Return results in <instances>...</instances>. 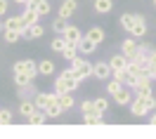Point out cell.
<instances>
[{
    "label": "cell",
    "instance_id": "cell-1",
    "mask_svg": "<svg viewBox=\"0 0 156 139\" xmlns=\"http://www.w3.org/2000/svg\"><path fill=\"white\" fill-rule=\"evenodd\" d=\"M78 87H80V80L76 78V73L71 69L59 71V76L55 78V85H52V90H55L57 94H62V92H76Z\"/></svg>",
    "mask_w": 156,
    "mask_h": 139
},
{
    "label": "cell",
    "instance_id": "cell-2",
    "mask_svg": "<svg viewBox=\"0 0 156 139\" xmlns=\"http://www.w3.org/2000/svg\"><path fill=\"white\" fill-rule=\"evenodd\" d=\"M69 69L76 73V78L83 83L85 78H92V61H88L83 54H78L76 59H71L69 61Z\"/></svg>",
    "mask_w": 156,
    "mask_h": 139
},
{
    "label": "cell",
    "instance_id": "cell-3",
    "mask_svg": "<svg viewBox=\"0 0 156 139\" xmlns=\"http://www.w3.org/2000/svg\"><path fill=\"white\" fill-rule=\"evenodd\" d=\"M12 71H14V73H26V76H31V78L36 80V76H38V64L33 59H19V61H14Z\"/></svg>",
    "mask_w": 156,
    "mask_h": 139
},
{
    "label": "cell",
    "instance_id": "cell-4",
    "mask_svg": "<svg viewBox=\"0 0 156 139\" xmlns=\"http://www.w3.org/2000/svg\"><path fill=\"white\" fill-rule=\"evenodd\" d=\"M128 106H130V116H133V118H144V116L151 113L149 106H147V99H144V97H133V101H130Z\"/></svg>",
    "mask_w": 156,
    "mask_h": 139
},
{
    "label": "cell",
    "instance_id": "cell-5",
    "mask_svg": "<svg viewBox=\"0 0 156 139\" xmlns=\"http://www.w3.org/2000/svg\"><path fill=\"white\" fill-rule=\"evenodd\" d=\"M19 17H21V33H24V31L29 29L31 24L40 21V14H38V10H36V7H29V5L24 7V12H21Z\"/></svg>",
    "mask_w": 156,
    "mask_h": 139
},
{
    "label": "cell",
    "instance_id": "cell-6",
    "mask_svg": "<svg viewBox=\"0 0 156 139\" xmlns=\"http://www.w3.org/2000/svg\"><path fill=\"white\" fill-rule=\"evenodd\" d=\"M33 101H36V109H48L50 104H55L57 101V92L52 90V92H36V97H33Z\"/></svg>",
    "mask_w": 156,
    "mask_h": 139
},
{
    "label": "cell",
    "instance_id": "cell-7",
    "mask_svg": "<svg viewBox=\"0 0 156 139\" xmlns=\"http://www.w3.org/2000/svg\"><path fill=\"white\" fill-rule=\"evenodd\" d=\"M147 31H149L147 19L142 17V14H135V24H133V29H130V36H133L135 40H142L147 36Z\"/></svg>",
    "mask_w": 156,
    "mask_h": 139
},
{
    "label": "cell",
    "instance_id": "cell-8",
    "mask_svg": "<svg viewBox=\"0 0 156 139\" xmlns=\"http://www.w3.org/2000/svg\"><path fill=\"white\" fill-rule=\"evenodd\" d=\"M111 66H109V61H95L92 64V78H97V80H109L111 78Z\"/></svg>",
    "mask_w": 156,
    "mask_h": 139
},
{
    "label": "cell",
    "instance_id": "cell-9",
    "mask_svg": "<svg viewBox=\"0 0 156 139\" xmlns=\"http://www.w3.org/2000/svg\"><path fill=\"white\" fill-rule=\"evenodd\" d=\"M99 45L95 42V40H90L85 33H83V38L78 40V54H83V57H90V54H95V50H97Z\"/></svg>",
    "mask_w": 156,
    "mask_h": 139
},
{
    "label": "cell",
    "instance_id": "cell-10",
    "mask_svg": "<svg viewBox=\"0 0 156 139\" xmlns=\"http://www.w3.org/2000/svg\"><path fill=\"white\" fill-rule=\"evenodd\" d=\"M76 10H78V0H64V2L59 5V10H57V17L71 19V17L76 14Z\"/></svg>",
    "mask_w": 156,
    "mask_h": 139
},
{
    "label": "cell",
    "instance_id": "cell-11",
    "mask_svg": "<svg viewBox=\"0 0 156 139\" xmlns=\"http://www.w3.org/2000/svg\"><path fill=\"white\" fill-rule=\"evenodd\" d=\"M111 97H114V104H116V106H128V104L133 101V97H135V94H133V90H130V87H126V85H123V87L118 90L116 94H111Z\"/></svg>",
    "mask_w": 156,
    "mask_h": 139
},
{
    "label": "cell",
    "instance_id": "cell-12",
    "mask_svg": "<svg viewBox=\"0 0 156 139\" xmlns=\"http://www.w3.org/2000/svg\"><path fill=\"white\" fill-rule=\"evenodd\" d=\"M43 36H45V29L40 26V21H36V24H31L29 29H26L24 33H21V38H29V40H40Z\"/></svg>",
    "mask_w": 156,
    "mask_h": 139
},
{
    "label": "cell",
    "instance_id": "cell-13",
    "mask_svg": "<svg viewBox=\"0 0 156 139\" xmlns=\"http://www.w3.org/2000/svg\"><path fill=\"white\" fill-rule=\"evenodd\" d=\"M137 42H140V40H135L133 36H130V38H123V42H121V54H126L128 59H133V54L137 52Z\"/></svg>",
    "mask_w": 156,
    "mask_h": 139
},
{
    "label": "cell",
    "instance_id": "cell-14",
    "mask_svg": "<svg viewBox=\"0 0 156 139\" xmlns=\"http://www.w3.org/2000/svg\"><path fill=\"white\" fill-rule=\"evenodd\" d=\"M64 38H66V42H71V45H78V40L83 38V31L78 29V26H71L69 24L66 29H64V33H62Z\"/></svg>",
    "mask_w": 156,
    "mask_h": 139
},
{
    "label": "cell",
    "instance_id": "cell-15",
    "mask_svg": "<svg viewBox=\"0 0 156 139\" xmlns=\"http://www.w3.org/2000/svg\"><path fill=\"white\" fill-rule=\"evenodd\" d=\"M109 61V66H111V71H121V69H128V57L126 54H121V52H118V54H114V57H111V59H107Z\"/></svg>",
    "mask_w": 156,
    "mask_h": 139
},
{
    "label": "cell",
    "instance_id": "cell-16",
    "mask_svg": "<svg viewBox=\"0 0 156 139\" xmlns=\"http://www.w3.org/2000/svg\"><path fill=\"white\" fill-rule=\"evenodd\" d=\"M57 104L64 111H71L73 106H76V99H73V94H71V92H62V94H57Z\"/></svg>",
    "mask_w": 156,
    "mask_h": 139
},
{
    "label": "cell",
    "instance_id": "cell-17",
    "mask_svg": "<svg viewBox=\"0 0 156 139\" xmlns=\"http://www.w3.org/2000/svg\"><path fill=\"white\" fill-rule=\"evenodd\" d=\"M92 10L97 14H109L114 10V0H92Z\"/></svg>",
    "mask_w": 156,
    "mask_h": 139
},
{
    "label": "cell",
    "instance_id": "cell-18",
    "mask_svg": "<svg viewBox=\"0 0 156 139\" xmlns=\"http://www.w3.org/2000/svg\"><path fill=\"white\" fill-rule=\"evenodd\" d=\"M85 36H88L90 40H95L97 45H102V42H104V38H107V33H104V29H102V26H90Z\"/></svg>",
    "mask_w": 156,
    "mask_h": 139
},
{
    "label": "cell",
    "instance_id": "cell-19",
    "mask_svg": "<svg viewBox=\"0 0 156 139\" xmlns=\"http://www.w3.org/2000/svg\"><path fill=\"white\" fill-rule=\"evenodd\" d=\"M55 61L52 59H43V61H38V76H45V78H48V76H55Z\"/></svg>",
    "mask_w": 156,
    "mask_h": 139
},
{
    "label": "cell",
    "instance_id": "cell-20",
    "mask_svg": "<svg viewBox=\"0 0 156 139\" xmlns=\"http://www.w3.org/2000/svg\"><path fill=\"white\" fill-rule=\"evenodd\" d=\"M33 111H36V101H33V99H21V101H19V116H21L24 120L29 118Z\"/></svg>",
    "mask_w": 156,
    "mask_h": 139
},
{
    "label": "cell",
    "instance_id": "cell-21",
    "mask_svg": "<svg viewBox=\"0 0 156 139\" xmlns=\"http://www.w3.org/2000/svg\"><path fill=\"white\" fill-rule=\"evenodd\" d=\"M83 123H85V125H99V123H104V113H99V111L83 113Z\"/></svg>",
    "mask_w": 156,
    "mask_h": 139
},
{
    "label": "cell",
    "instance_id": "cell-22",
    "mask_svg": "<svg viewBox=\"0 0 156 139\" xmlns=\"http://www.w3.org/2000/svg\"><path fill=\"white\" fill-rule=\"evenodd\" d=\"M64 47H66V38H64L62 33H55V38H52V42H50V50L57 52V54H62Z\"/></svg>",
    "mask_w": 156,
    "mask_h": 139
},
{
    "label": "cell",
    "instance_id": "cell-23",
    "mask_svg": "<svg viewBox=\"0 0 156 139\" xmlns=\"http://www.w3.org/2000/svg\"><path fill=\"white\" fill-rule=\"evenodd\" d=\"M19 94H17V97H19V99H33V97H36V92H38V90L33 87V83H29V85H19Z\"/></svg>",
    "mask_w": 156,
    "mask_h": 139
},
{
    "label": "cell",
    "instance_id": "cell-24",
    "mask_svg": "<svg viewBox=\"0 0 156 139\" xmlns=\"http://www.w3.org/2000/svg\"><path fill=\"white\" fill-rule=\"evenodd\" d=\"M45 120H48L45 111H43V109H36V111H33V113L29 116V118H26V123H29V125H43Z\"/></svg>",
    "mask_w": 156,
    "mask_h": 139
},
{
    "label": "cell",
    "instance_id": "cell-25",
    "mask_svg": "<svg viewBox=\"0 0 156 139\" xmlns=\"http://www.w3.org/2000/svg\"><path fill=\"white\" fill-rule=\"evenodd\" d=\"M64 113H66V111L62 109L57 101H55V104H50L48 109H45V116H48V120H57L59 116H64Z\"/></svg>",
    "mask_w": 156,
    "mask_h": 139
},
{
    "label": "cell",
    "instance_id": "cell-26",
    "mask_svg": "<svg viewBox=\"0 0 156 139\" xmlns=\"http://www.w3.org/2000/svg\"><path fill=\"white\" fill-rule=\"evenodd\" d=\"M2 26L21 33V17H19V14H17V17H5V19H2Z\"/></svg>",
    "mask_w": 156,
    "mask_h": 139
},
{
    "label": "cell",
    "instance_id": "cell-27",
    "mask_svg": "<svg viewBox=\"0 0 156 139\" xmlns=\"http://www.w3.org/2000/svg\"><path fill=\"white\" fill-rule=\"evenodd\" d=\"M121 29L123 31H128V33H130V29H133V24H135V14H133V12H123V14H121Z\"/></svg>",
    "mask_w": 156,
    "mask_h": 139
},
{
    "label": "cell",
    "instance_id": "cell-28",
    "mask_svg": "<svg viewBox=\"0 0 156 139\" xmlns=\"http://www.w3.org/2000/svg\"><path fill=\"white\" fill-rule=\"evenodd\" d=\"M62 57H64L66 61L76 59V57H78V45H71V42H66V47L62 50Z\"/></svg>",
    "mask_w": 156,
    "mask_h": 139
},
{
    "label": "cell",
    "instance_id": "cell-29",
    "mask_svg": "<svg viewBox=\"0 0 156 139\" xmlns=\"http://www.w3.org/2000/svg\"><path fill=\"white\" fill-rule=\"evenodd\" d=\"M12 123H14V111L0 109V125H12Z\"/></svg>",
    "mask_w": 156,
    "mask_h": 139
},
{
    "label": "cell",
    "instance_id": "cell-30",
    "mask_svg": "<svg viewBox=\"0 0 156 139\" xmlns=\"http://www.w3.org/2000/svg\"><path fill=\"white\" fill-rule=\"evenodd\" d=\"M19 38H21V33L19 31H12V29H5L2 31V40H5V42H19Z\"/></svg>",
    "mask_w": 156,
    "mask_h": 139
},
{
    "label": "cell",
    "instance_id": "cell-31",
    "mask_svg": "<svg viewBox=\"0 0 156 139\" xmlns=\"http://www.w3.org/2000/svg\"><path fill=\"white\" fill-rule=\"evenodd\" d=\"M36 10H38L40 17H45V14L52 12V5H50V0H38V2H36Z\"/></svg>",
    "mask_w": 156,
    "mask_h": 139
},
{
    "label": "cell",
    "instance_id": "cell-32",
    "mask_svg": "<svg viewBox=\"0 0 156 139\" xmlns=\"http://www.w3.org/2000/svg\"><path fill=\"white\" fill-rule=\"evenodd\" d=\"M121 87H123V83H121V80H116L114 76H111V78H109V83H107V94H116Z\"/></svg>",
    "mask_w": 156,
    "mask_h": 139
},
{
    "label": "cell",
    "instance_id": "cell-33",
    "mask_svg": "<svg viewBox=\"0 0 156 139\" xmlns=\"http://www.w3.org/2000/svg\"><path fill=\"white\" fill-rule=\"evenodd\" d=\"M95 101V111H99V113H107L109 111V99L107 97H97V99H92Z\"/></svg>",
    "mask_w": 156,
    "mask_h": 139
},
{
    "label": "cell",
    "instance_id": "cell-34",
    "mask_svg": "<svg viewBox=\"0 0 156 139\" xmlns=\"http://www.w3.org/2000/svg\"><path fill=\"white\" fill-rule=\"evenodd\" d=\"M66 26H69V21L62 19V17H57V19L52 21V31H55V33H64V29H66Z\"/></svg>",
    "mask_w": 156,
    "mask_h": 139
},
{
    "label": "cell",
    "instance_id": "cell-35",
    "mask_svg": "<svg viewBox=\"0 0 156 139\" xmlns=\"http://www.w3.org/2000/svg\"><path fill=\"white\" fill-rule=\"evenodd\" d=\"M29 83H33L31 76H26V73H14V85H17V87H19V85H29Z\"/></svg>",
    "mask_w": 156,
    "mask_h": 139
},
{
    "label": "cell",
    "instance_id": "cell-36",
    "mask_svg": "<svg viewBox=\"0 0 156 139\" xmlns=\"http://www.w3.org/2000/svg\"><path fill=\"white\" fill-rule=\"evenodd\" d=\"M80 113H90V111H95V101L92 99H85V101H80Z\"/></svg>",
    "mask_w": 156,
    "mask_h": 139
},
{
    "label": "cell",
    "instance_id": "cell-37",
    "mask_svg": "<svg viewBox=\"0 0 156 139\" xmlns=\"http://www.w3.org/2000/svg\"><path fill=\"white\" fill-rule=\"evenodd\" d=\"M7 7H10V0H0V17L7 14Z\"/></svg>",
    "mask_w": 156,
    "mask_h": 139
},
{
    "label": "cell",
    "instance_id": "cell-38",
    "mask_svg": "<svg viewBox=\"0 0 156 139\" xmlns=\"http://www.w3.org/2000/svg\"><path fill=\"white\" fill-rule=\"evenodd\" d=\"M149 78L156 83V66H149Z\"/></svg>",
    "mask_w": 156,
    "mask_h": 139
},
{
    "label": "cell",
    "instance_id": "cell-39",
    "mask_svg": "<svg viewBox=\"0 0 156 139\" xmlns=\"http://www.w3.org/2000/svg\"><path fill=\"white\" fill-rule=\"evenodd\" d=\"M149 125H156V111H151V113H149Z\"/></svg>",
    "mask_w": 156,
    "mask_h": 139
},
{
    "label": "cell",
    "instance_id": "cell-40",
    "mask_svg": "<svg viewBox=\"0 0 156 139\" xmlns=\"http://www.w3.org/2000/svg\"><path fill=\"white\" fill-rule=\"evenodd\" d=\"M149 64H151V66H156V50L151 52V57H149Z\"/></svg>",
    "mask_w": 156,
    "mask_h": 139
},
{
    "label": "cell",
    "instance_id": "cell-41",
    "mask_svg": "<svg viewBox=\"0 0 156 139\" xmlns=\"http://www.w3.org/2000/svg\"><path fill=\"white\" fill-rule=\"evenodd\" d=\"M12 2H17V5H21V7H26V2H29V0H12Z\"/></svg>",
    "mask_w": 156,
    "mask_h": 139
},
{
    "label": "cell",
    "instance_id": "cell-42",
    "mask_svg": "<svg viewBox=\"0 0 156 139\" xmlns=\"http://www.w3.org/2000/svg\"><path fill=\"white\" fill-rule=\"evenodd\" d=\"M154 7H156V0H154Z\"/></svg>",
    "mask_w": 156,
    "mask_h": 139
}]
</instances>
